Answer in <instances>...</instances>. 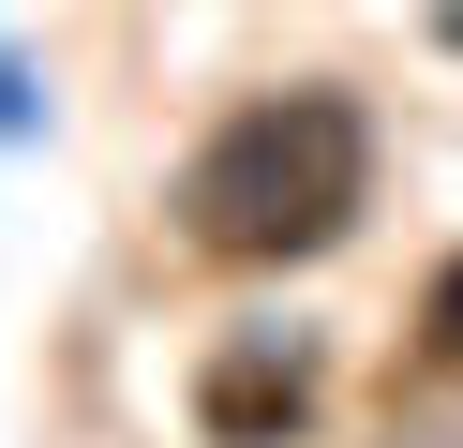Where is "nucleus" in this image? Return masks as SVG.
<instances>
[{
  "instance_id": "1",
  "label": "nucleus",
  "mask_w": 463,
  "mask_h": 448,
  "mask_svg": "<svg viewBox=\"0 0 463 448\" xmlns=\"http://www.w3.org/2000/svg\"><path fill=\"white\" fill-rule=\"evenodd\" d=\"M373 209V119L344 90H254L180 165V239L224 269H299Z\"/></svg>"
},
{
  "instance_id": "2",
  "label": "nucleus",
  "mask_w": 463,
  "mask_h": 448,
  "mask_svg": "<svg viewBox=\"0 0 463 448\" xmlns=\"http://www.w3.org/2000/svg\"><path fill=\"white\" fill-rule=\"evenodd\" d=\"M314 344L299 329H240V344L194 374V418H210V448H299L314 434Z\"/></svg>"
},
{
  "instance_id": "3",
  "label": "nucleus",
  "mask_w": 463,
  "mask_h": 448,
  "mask_svg": "<svg viewBox=\"0 0 463 448\" xmlns=\"http://www.w3.org/2000/svg\"><path fill=\"white\" fill-rule=\"evenodd\" d=\"M419 358H433V374L463 388V254L433 269V299H419Z\"/></svg>"
}]
</instances>
